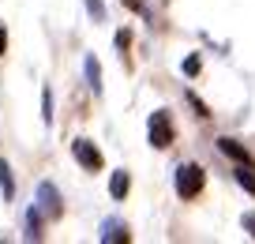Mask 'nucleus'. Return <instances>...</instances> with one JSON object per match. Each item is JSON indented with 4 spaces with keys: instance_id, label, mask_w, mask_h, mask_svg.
I'll return each mask as SVG.
<instances>
[{
    "instance_id": "nucleus-10",
    "label": "nucleus",
    "mask_w": 255,
    "mask_h": 244,
    "mask_svg": "<svg viewBox=\"0 0 255 244\" xmlns=\"http://www.w3.org/2000/svg\"><path fill=\"white\" fill-rule=\"evenodd\" d=\"M26 237H30V241H38V237H41V211H38V207L26 211Z\"/></svg>"
},
{
    "instance_id": "nucleus-3",
    "label": "nucleus",
    "mask_w": 255,
    "mask_h": 244,
    "mask_svg": "<svg viewBox=\"0 0 255 244\" xmlns=\"http://www.w3.org/2000/svg\"><path fill=\"white\" fill-rule=\"evenodd\" d=\"M41 211V218H49V222H56L64 214V199H60V192H56V184L53 181H41L38 184V203H34Z\"/></svg>"
},
{
    "instance_id": "nucleus-17",
    "label": "nucleus",
    "mask_w": 255,
    "mask_h": 244,
    "mask_svg": "<svg viewBox=\"0 0 255 244\" xmlns=\"http://www.w3.org/2000/svg\"><path fill=\"white\" fill-rule=\"evenodd\" d=\"M244 229H248V233L255 237V214H244Z\"/></svg>"
},
{
    "instance_id": "nucleus-9",
    "label": "nucleus",
    "mask_w": 255,
    "mask_h": 244,
    "mask_svg": "<svg viewBox=\"0 0 255 244\" xmlns=\"http://www.w3.org/2000/svg\"><path fill=\"white\" fill-rule=\"evenodd\" d=\"M0 192H4V203H8L11 196H15V181H11V166L0 158Z\"/></svg>"
},
{
    "instance_id": "nucleus-12",
    "label": "nucleus",
    "mask_w": 255,
    "mask_h": 244,
    "mask_svg": "<svg viewBox=\"0 0 255 244\" xmlns=\"http://www.w3.org/2000/svg\"><path fill=\"white\" fill-rule=\"evenodd\" d=\"M41 120H45V124H53V90H41Z\"/></svg>"
},
{
    "instance_id": "nucleus-14",
    "label": "nucleus",
    "mask_w": 255,
    "mask_h": 244,
    "mask_svg": "<svg viewBox=\"0 0 255 244\" xmlns=\"http://www.w3.org/2000/svg\"><path fill=\"white\" fill-rule=\"evenodd\" d=\"M188 102H191V109H195V117H203V120L210 117V109H207V105H203V102H199L195 94H188Z\"/></svg>"
},
{
    "instance_id": "nucleus-7",
    "label": "nucleus",
    "mask_w": 255,
    "mask_h": 244,
    "mask_svg": "<svg viewBox=\"0 0 255 244\" xmlns=\"http://www.w3.org/2000/svg\"><path fill=\"white\" fill-rule=\"evenodd\" d=\"M83 68H87V83H90V90H94V94H102V64H98L94 56H87V60H83Z\"/></svg>"
},
{
    "instance_id": "nucleus-13",
    "label": "nucleus",
    "mask_w": 255,
    "mask_h": 244,
    "mask_svg": "<svg viewBox=\"0 0 255 244\" xmlns=\"http://www.w3.org/2000/svg\"><path fill=\"white\" fill-rule=\"evenodd\" d=\"M199 68H203V60H199L195 53H191L188 60H184V75H199Z\"/></svg>"
},
{
    "instance_id": "nucleus-8",
    "label": "nucleus",
    "mask_w": 255,
    "mask_h": 244,
    "mask_svg": "<svg viewBox=\"0 0 255 244\" xmlns=\"http://www.w3.org/2000/svg\"><path fill=\"white\" fill-rule=\"evenodd\" d=\"M128 188H131V177L120 169V173H113V181H109V196L113 199H124L128 196Z\"/></svg>"
},
{
    "instance_id": "nucleus-11",
    "label": "nucleus",
    "mask_w": 255,
    "mask_h": 244,
    "mask_svg": "<svg viewBox=\"0 0 255 244\" xmlns=\"http://www.w3.org/2000/svg\"><path fill=\"white\" fill-rule=\"evenodd\" d=\"M237 184H240L244 192H252V196H255V177H252V166H240V169H237Z\"/></svg>"
},
{
    "instance_id": "nucleus-1",
    "label": "nucleus",
    "mask_w": 255,
    "mask_h": 244,
    "mask_svg": "<svg viewBox=\"0 0 255 244\" xmlns=\"http://www.w3.org/2000/svg\"><path fill=\"white\" fill-rule=\"evenodd\" d=\"M173 117H169V109H154L150 120H146V139H150L154 150H165L173 147Z\"/></svg>"
},
{
    "instance_id": "nucleus-18",
    "label": "nucleus",
    "mask_w": 255,
    "mask_h": 244,
    "mask_svg": "<svg viewBox=\"0 0 255 244\" xmlns=\"http://www.w3.org/2000/svg\"><path fill=\"white\" fill-rule=\"evenodd\" d=\"M4 49H8V30L0 26V56H4Z\"/></svg>"
},
{
    "instance_id": "nucleus-6",
    "label": "nucleus",
    "mask_w": 255,
    "mask_h": 244,
    "mask_svg": "<svg viewBox=\"0 0 255 244\" xmlns=\"http://www.w3.org/2000/svg\"><path fill=\"white\" fill-rule=\"evenodd\" d=\"M218 150H222L225 158H233L237 166H252V154H248V150L240 147L237 139H229V135H222V139H218Z\"/></svg>"
},
{
    "instance_id": "nucleus-16",
    "label": "nucleus",
    "mask_w": 255,
    "mask_h": 244,
    "mask_svg": "<svg viewBox=\"0 0 255 244\" xmlns=\"http://www.w3.org/2000/svg\"><path fill=\"white\" fill-rule=\"evenodd\" d=\"M128 45H131V30H120V34H117V49H120V53H124Z\"/></svg>"
},
{
    "instance_id": "nucleus-2",
    "label": "nucleus",
    "mask_w": 255,
    "mask_h": 244,
    "mask_svg": "<svg viewBox=\"0 0 255 244\" xmlns=\"http://www.w3.org/2000/svg\"><path fill=\"white\" fill-rule=\"evenodd\" d=\"M203 184H207V173H203V166L188 162V166L176 169V196H180V199H195V196L203 192Z\"/></svg>"
},
{
    "instance_id": "nucleus-5",
    "label": "nucleus",
    "mask_w": 255,
    "mask_h": 244,
    "mask_svg": "<svg viewBox=\"0 0 255 244\" xmlns=\"http://www.w3.org/2000/svg\"><path fill=\"white\" fill-rule=\"evenodd\" d=\"M128 226L120 218H105L102 222V244H128Z\"/></svg>"
},
{
    "instance_id": "nucleus-19",
    "label": "nucleus",
    "mask_w": 255,
    "mask_h": 244,
    "mask_svg": "<svg viewBox=\"0 0 255 244\" xmlns=\"http://www.w3.org/2000/svg\"><path fill=\"white\" fill-rule=\"evenodd\" d=\"M120 4H128L131 11H143V4H139V0H120Z\"/></svg>"
},
{
    "instance_id": "nucleus-4",
    "label": "nucleus",
    "mask_w": 255,
    "mask_h": 244,
    "mask_svg": "<svg viewBox=\"0 0 255 244\" xmlns=\"http://www.w3.org/2000/svg\"><path fill=\"white\" fill-rule=\"evenodd\" d=\"M72 154H75V162H79V166L87 169V173H98V169L105 166L102 150H98L90 139H75V143H72Z\"/></svg>"
},
{
    "instance_id": "nucleus-15",
    "label": "nucleus",
    "mask_w": 255,
    "mask_h": 244,
    "mask_svg": "<svg viewBox=\"0 0 255 244\" xmlns=\"http://www.w3.org/2000/svg\"><path fill=\"white\" fill-rule=\"evenodd\" d=\"M87 8H90V15H94L98 23L105 19V4H102V0H87Z\"/></svg>"
}]
</instances>
